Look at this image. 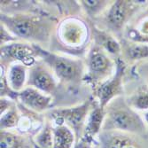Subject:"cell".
Returning a JSON list of instances; mask_svg holds the SVG:
<instances>
[{"label":"cell","instance_id":"cell-23","mask_svg":"<svg viewBox=\"0 0 148 148\" xmlns=\"http://www.w3.org/2000/svg\"><path fill=\"white\" fill-rule=\"evenodd\" d=\"M130 75L139 79L148 86V59L130 66Z\"/></svg>","mask_w":148,"mask_h":148},{"label":"cell","instance_id":"cell-21","mask_svg":"<svg viewBox=\"0 0 148 148\" xmlns=\"http://www.w3.org/2000/svg\"><path fill=\"white\" fill-rule=\"evenodd\" d=\"M0 148H28L24 136L12 130H1Z\"/></svg>","mask_w":148,"mask_h":148},{"label":"cell","instance_id":"cell-26","mask_svg":"<svg viewBox=\"0 0 148 148\" xmlns=\"http://www.w3.org/2000/svg\"><path fill=\"white\" fill-rule=\"evenodd\" d=\"M141 12H142V14H143L144 16L148 17V5H147L146 7H145L144 9H142Z\"/></svg>","mask_w":148,"mask_h":148},{"label":"cell","instance_id":"cell-8","mask_svg":"<svg viewBox=\"0 0 148 148\" xmlns=\"http://www.w3.org/2000/svg\"><path fill=\"white\" fill-rule=\"evenodd\" d=\"M128 65L121 59H116V69L114 74L95 89L92 90L93 99L100 107H105L114 99L123 96L125 93V76Z\"/></svg>","mask_w":148,"mask_h":148},{"label":"cell","instance_id":"cell-27","mask_svg":"<svg viewBox=\"0 0 148 148\" xmlns=\"http://www.w3.org/2000/svg\"><path fill=\"white\" fill-rule=\"evenodd\" d=\"M89 146H90V145H84V146H82V147H81V148H90Z\"/></svg>","mask_w":148,"mask_h":148},{"label":"cell","instance_id":"cell-24","mask_svg":"<svg viewBox=\"0 0 148 148\" xmlns=\"http://www.w3.org/2000/svg\"><path fill=\"white\" fill-rule=\"evenodd\" d=\"M0 36H1V46L5 45L7 44L19 41L18 38L13 36L10 31H8L3 25L0 26Z\"/></svg>","mask_w":148,"mask_h":148},{"label":"cell","instance_id":"cell-11","mask_svg":"<svg viewBox=\"0 0 148 148\" xmlns=\"http://www.w3.org/2000/svg\"><path fill=\"white\" fill-rule=\"evenodd\" d=\"M17 102L36 114H46L52 108L53 97L33 87H26L18 93Z\"/></svg>","mask_w":148,"mask_h":148},{"label":"cell","instance_id":"cell-4","mask_svg":"<svg viewBox=\"0 0 148 148\" xmlns=\"http://www.w3.org/2000/svg\"><path fill=\"white\" fill-rule=\"evenodd\" d=\"M147 5L148 1L116 0L112 2L99 18L90 21L99 29L109 32L121 40L127 26Z\"/></svg>","mask_w":148,"mask_h":148},{"label":"cell","instance_id":"cell-6","mask_svg":"<svg viewBox=\"0 0 148 148\" xmlns=\"http://www.w3.org/2000/svg\"><path fill=\"white\" fill-rule=\"evenodd\" d=\"M86 73L84 83L93 90L115 72L116 60L100 46L91 43L84 58Z\"/></svg>","mask_w":148,"mask_h":148},{"label":"cell","instance_id":"cell-19","mask_svg":"<svg viewBox=\"0 0 148 148\" xmlns=\"http://www.w3.org/2000/svg\"><path fill=\"white\" fill-rule=\"evenodd\" d=\"M113 1H104V0H83L80 1V7L83 8L87 20L93 21L99 18L107 10Z\"/></svg>","mask_w":148,"mask_h":148},{"label":"cell","instance_id":"cell-3","mask_svg":"<svg viewBox=\"0 0 148 148\" xmlns=\"http://www.w3.org/2000/svg\"><path fill=\"white\" fill-rule=\"evenodd\" d=\"M146 127L142 115L130 107L124 95L114 99L105 107L102 131H120L140 135L145 132Z\"/></svg>","mask_w":148,"mask_h":148},{"label":"cell","instance_id":"cell-10","mask_svg":"<svg viewBox=\"0 0 148 148\" xmlns=\"http://www.w3.org/2000/svg\"><path fill=\"white\" fill-rule=\"evenodd\" d=\"M60 84L59 80L50 66L41 59H39L31 68H29L27 87H33L53 97Z\"/></svg>","mask_w":148,"mask_h":148},{"label":"cell","instance_id":"cell-25","mask_svg":"<svg viewBox=\"0 0 148 148\" xmlns=\"http://www.w3.org/2000/svg\"><path fill=\"white\" fill-rule=\"evenodd\" d=\"M142 118H143V120H144V122H145V125L148 126V110L143 113Z\"/></svg>","mask_w":148,"mask_h":148},{"label":"cell","instance_id":"cell-7","mask_svg":"<svg viewBox=\"0 0 148 148\" xmlns=\"http://www.w3.org/2000/svg\"><path fill=\"white\" fill-rule=\"evenodd\" d=\"M94 103V99H89L79 105L69 107H57L46 113L54 125H66L75 134L77 140H81L88 114Z\"/></svg>","mask_w":148,"mask_h":148},{"label":"cell","instance_id":"cell-1","mask_svg":"<svg viewBox=\"0 0 148 148\" xmlns=\"http://www.w3.org/2000/svg\"><path fill=\"white\" fill-rule=\"evenodd\" d=\"M1 25L10 31L19 41L38 45L49 50L54 37L59 21L45 13L23 12L0 14Z\"/></svg>","mask_w":148,"mask_h":148},{"label":"cell","instance_id":"cell-9","mask_svg":"<svg viewBox=\"0 0 148 148\" xmlns=\"http://www.w3.org/2000/svg\"><path fill=\"white\" fill-rule=\"evenodd\" d=\"M38 60L35 45L16 41L1 46V66L5 69L13 63H21L27 68H31Z\"/></svg>","mask_w":148,"mask_h":148},{"label":"cell","instance_id":"cell-2","mask_svg":"<svg viewBox=\"0 0 148 148\" xmlns=\"http://www.w3.org/2000/svg\"><path fill=\"white\" fill-rule=\"evenodd\" d=\"M36 49L38 58L50 66L60 84L75 86L84 83L86 73L84 59L46 50L38 45H36Z\"/></svg>","mask_w":148,"mask_h":148},{"label":"cell","instance_id":"cell-13","mask_svg":"<svg viewBox=\"0 0 148 148\" xmlns=\"http://www.w3.org/2000/svg\"><path fill=\"white\" fill-rule=\"evenodd\" d=\"M90 24L91 29L92 43L100 46L114 59L116 60L118 58H121L123 52V46L122 43H121V40L118 39L114 35L110 34L109 32L99 29L90 21Z\"/></svg>","mask_w":148,"mask_h":148},{"label":"cell","instance_id":"cell-22","mask_svg":"<svg viewBox=\"0 0 148 148\" xmlns=\"http://www.w3.org/2000/svg\"><path fill=\"white\" fill-rule=\"evenodd\" d=\"M34 141L39 148H53V125L50 120H47L44 127L38 130Z\"/></svg>","mask_w":148,"mask_h":148},{"label":"cell","instance_id":"cell-16","mask_svg":"<svg viewBox=\"0 0 148 148\" xmlns=\"http://www.w3.org/2000/svg\"><path fill=\"white\" fill-rule=\"evenodd\" d=\"M123 46L122 59L129 66L138 61L148 59V44L131 43L121 39Z\"/></svg>","mask_w":148,"mask_h":148},{"label":"cell","instance_id":"cell-5","mask_svg":"<svg viewBox=\"0 0 148 148\" xmlns=\"http://www.w3.org/2000/svg\"><path fill=\"white\" fill-rule=\"evenodd\" d=\"M54 37L58 45H60L63 50L73 51L74 56L75 51H87L91 45L90 21L77 15L65 16L59 21Z\"/></svg>","mask_w":148,"mask_h":148},{"label":"cell","instance_id":"cell-17","mask_svg":"<svg viewBox=\"0 0 148 148\" xmlns=\"http://www.w3.org/2000/svg\"><path fill=\"white\" fill-rule=\"evenodd\" d=\"M28 71L29 68L21 63H13L5 69L7 82L13 91L19 93L27 87Z\"/></svg>","mask_w":148,"mask_h":148},{"label":"cell","instance_id":"cell-15","mask_svg":"<svg viewBox=\"0 0 148 148\" xmlns=\"http://www.w3.org/2000/svg\"><path fill=\"white\" fill-rule=\"evenodd\" d=\"M134 83L130 92H126L124 97L130 107L137 112L148 110V86L138 78L132 77Z\"/></svg>","mask_w":148,"mask_h":148},{"label":"cell","instance_id":"cell-20","mask_svg":"<svg viewBox=\"0 0 148 148\" xmlns=\"http://www.w3.org/2000/svg\"><path fill=\"white\" fill-rule=\"evenodd\" d=\"M21 120V114L19 106L16 104L12 106L10 109L1 114L0 119V128L1 130H11L19 127Z\"/></svg>","mask_w":148,"mask_h":148},{"label":"cell","instance_id":"cell-12","mask_svg":"<svg viewBox=\"0 0 148 148\" xmlns=\"http://www.w3.org/2000/svg\"><path fill=\"white\" fill-rule=\"evenodd\" d=\"M105 120V109L99 106L94 99L93 106L88 114L81 142L83 145H90L102 131Z\"/></svg>","mask_w":148,"mask_h":148},{"label":"cell","instance_id":"cell-18","mask_svg":"<svg viewBox=\"0 0 148 148\" xmlns=\"http://www.w3.org/2000/svg\"><path fill=\"white\" fill-rule=\"evenodd\" d=\"M76 137L66 125L53 126V148H74Z\"/></svg>","mask_w":148,"mask_h":148},{"label":"cell","instance_id":"cell-14","mask_svg":"<svg viewBox=\"0 0 148 148\" xmlns=\"http://www.w3.org/2000/svg\"><path fill=\"white\" fill-rule=\"evenodd\" d=\"M132 134L120 131H101L98 138L99 148H139Z\"/></svg>","mask_w":148,"mask_h":148}]
</instances>
